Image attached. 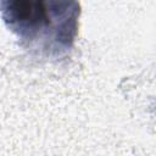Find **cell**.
<instances>
[{
    "label": "cell",
    "instance_id": "6da1fadb",
    "mask_svg": "<svg viewBox=\"0 0 156 156\" xmlns=\"http://www.w3.org/2000/svg\"><path fill=\"white\" fill-rule=\"evenodd\" d=\"M0 15L24 50L57 60L74 45L80 5L78 0H0Z\"/></svg>",
    "mask_w": 156,
    "mask_h": 156
}]
</instances>
